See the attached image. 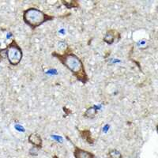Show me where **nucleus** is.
<instances>
[{
    "label": "nucleus",
    "mask_w": 158,
    "mask_h": 158,
    "mask_svg": "<svg viewBox=\"0 0 158 158\" xmlns=\"http://www.w3.org/2000/svg\"><path fill=\"white\" fill-rule=\"evenodd\" d=\"M53 55L59 59L63 65L66 66L75 75L77 80L84 83L88 81V77L85 71V67L81 60L77 55L72 53H65L63 55L53 53Z\"/></svg>",
    "instance_id": "1"
},
{
    "label": "nucleus",
    "mask_w": 158,
    "mask_h": 158,
    "mask_svg": "<svg viewBox=\"0 0 158 158\" xmlns=\"http://www.w3.org/2000/svg\"><path fill=\"white\" fill-rule=\"evenodd\" d=\"M51 18H52L36 8H29L25 10L23 14V20L25 23L33 29L41 26L43 22L51 20Z\"/></svg>",
    "instance_id": "2"
},
{
    "label": "nucleus",
    "mask_w": 158,
    "mask_h": 158,
    "mask_svg": "<svg viewBox=\"0 0 158 158\" xmlns=\"http://www.w3.org/2000/svg\"><path fill=\"white\" fill-rule=\"evenodd\" d=\"M6 56L10 64L13 66H17L22 61V51L14 40L6 48Z\"/></svg>",
    "instance_id": "3"
},
{
    "label": "nucleus",
    "mask_w": 158,
    "mask_h": 158,
    "mask_svg": "<svg viewBox=\"0 0 158 158\" xmlns=\"http://www.w3.org/2000/svg\"><path fill=\"white\" fill-rule=\"evenodd\" d=\"M74 155L75 158H95L94 154L78 147H75Z\"/></svg>",
    "instance_id": "4"
},
{
    "label": "nucleus",
    "mask_w": 158,
    "mask_h": 158,
    "mask_svg": "<svg viewBox=\"0 0 158 158\" xmlns=\"http://www.w3.org/2000/svg\"><path fill=\"white\" fill-rule=\"evenodd\" d=\"M29 142L31 143L33 147L36 148H41L42 147V138L38 134H31L29 136Z\"/></svg>",
    "instance_id": "5"
},
{
    "label": "nucleus",
    "mask_w": 158,
    "mask_h": 158,
    "mask_svg": "<svg viewBox=\"0 0 158 158\" xmlns=\"http://www.w3.org/2000/svg\"><path fill=\"white\" fill-rule=\"evenodd\" d=\"M104 40L108 44H112L115 40V33L113 30H108L105 34Z\"/></svg>",
    "instance_id": "6"
},
{
    "label": "nucleus",
    "mask_w": 158,
    "mask_h": 158,
    "mask_svg": "<svg viewBox=\"0 0 158 158\" xmlns=\"http://www.w3.org/2000/svg\"><path fill=\"white\" fill-rule=\"evenodd\" d=\"M97 109L95 108H93V107H91V108L87 109L86 112H85V117H87V118H93L96 115H97Z\"/></svg>",
    "instance_id": "7"
},
{
    "label": "nucleus",
    "mask_w": 158,
    "mask_h": 158,
    "mask_svg": "<svg viewBox=\"0 0 158 158\" xmlns=\"http://www.w3.org/2000/svg\"><path fill=\"white\" fill-rule=\"evenodd\" d=\"M81 135L85 141L90 143V144H93V140L92 137H91V134L90 132H89V130H83V131H81Z\"/></svg>",
    "instance_id": "8"
},
{
    "label": "nucleus",
    "mask_w": 158,
    "mask_h": 158,
    "mask_svg": "<svg viewBox=\"0 0 158 158\" xmlns=\"http://www.w3.org/2000/svg\"><path fill=\"white\" fill-rule=\"evenodd\" d=\"M108 156L111 158H122V154L116 149H111L108 153Z\"/></svg>",
    "instance_id": "9"
},
{
    "label": "nucleus",
    "mask_w": 158,
    "mask_h": 158,
    "mask_svg": "<svg viewBox=\"0 0 158 158\" xmlns=\"http://www.w3.org/2000/svg\"><path fill=\"white\" fill-rule=\"evenodd\" d=\"M57 48L60 51H66L67 48H68V46H67V44L65 43V42L59 41V42H58Z\"/></svg>",
    "instance_id": "10"
},
{
    "label": "nucleus",
    "mask_w": 158,
    "mask_h": 158,
    "mask_svg": "<svg viewBox=\"0 0 158 158\" xmlns=\"http://www.w3.org/2000/svg\"><path fill=\"white\" fill-rule=\"evenodd\" d=\"M29 154L32 156H36L38 155V149L36 147H33L29 149Z\"/></svg>",
    "instance_id": "11"
}]
</instances>
